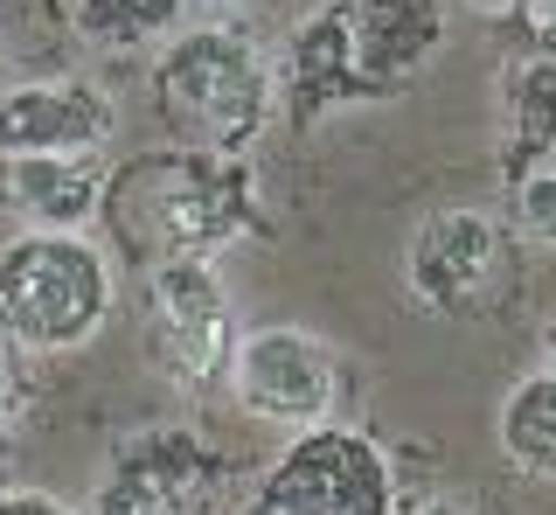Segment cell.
I'll return each instance as SVG.
<instances>
[{"mask_svg":"<svg viewBox=\"0 0 556 515\" xmlns=\"http://www.w3.org/2000/svg\"><path fill=\"white\" fill-rule=\"evenodd\" d=\"M445 49V0H327L286 42L278 91L300 126L390 98Z\"/></svg>","mask_w":556,"mask_h":515,"instance_id":"6da1fadb","label":"cell"},{"mask_svg":"<svg viewBox=\"0 0 556 515\" xmlns=\"http://www.w3.org/2000/svg\"><path fill=\"white\" fill-rule=\"evenodd\" d=\"M98 216H112L126 244H147L153 265L161 258H208L257 230V181L251 161L174 147L118 167Z\"/></svg>","mask_w":556,"mask_h":515,"instance_id":"7a4b0ae2","label":"cell"},{"mask_svg":"<svg viewBox=\"0 0 556 515\" xmlns=\"http://www.w3.org/2000/svg\"><path fill=\"white\" fill-rule=\"evenodd\" d=\"M118 265L84 230H22L0 244V341L70 355L112 321Z\"/></svg>","mask_w":556,"mask_h":515,"instance_id":"3957f363","label":"cell"},{"mask_svg":"<svg viewBox=\"0 0 556 515\" xmlns=\"http://www.w3.org/2000/svg\"><path fill=\"white\" fill-rule=\"evenodd\" d=\"M153 98L181 126V147L202 153H243L271 126V63L237 28H174L153 63Z\"/></svg>","mask_w":556,"mask_h":515,"instance_id":"277c9868","label":"cell"},{"mask_svg":"<svg viewBox=\"0 0 556 515\" xmlns=\"http://www.w3.org/2000/svg\"><path fill=\"white\" fill-rule=\"evenodd\" d=\"M251 515H396L390 453L355 425H306L257 480Z\"/></svg>","mask_w":556,"mask_h":515,"instance_id":"5b68a950","label":"cell"},{"mask_svg":"<svg viewBox=\"0 0 556 515\" xmlns=\"http://www.w3.org/2000/svg\"><path fill=\"white\" fill-rule=\"evenodd\" d=\"M147 335L153 363L181 390H223L237 355V314L208 258H161L147 272Z\"/></svg>","mask_w":556,"mask_h":515,"instance_id":"8992f818","label":"cell"},{"mask_svg":"<svg viewBox=\"0 0 556 515\" xmlns=\"http://www.w3.org/2000/svg\"><path fill=\"white\" fill-rule=\"evenodd\" d=\"M404 286L425 314L473 321L508 286V237L486 210H431L404 244Z\"/></svg>","mask_w":556,"mask_h":515,"instance_id":"52a82bcc","label":"cell"},{"mask_svg":"<svg viewBox=\"0 0 556 515\" xmlns=\"http://www.w3.org/2000/svg\"><path fill=\"white\" fill-rule=\"evenodd\" d=\"M230 398L237 411L265 425H327L341 404V355L327 349L313 328H257V335H237V355H230Z\"/></svg>","mask_w":556,"mask_h":515,"instance_id":"ba28073f","label":"cell"},{"mask_svg":"<svg viewBox=\"0 0 556 515\" xmlns=\"http://www.w3.org/2000/svg\"><path fill=\"white\" fill-rule=\"evenodd\" d=\"M216 502H223V460L188 425H161V432H139L112 460L91 515H216Z\"/></svg>","mask_w":556,"mask_h":515,"instance_id":"9c48e42d","label":"cell"},{"mask_svg":"<svg viewBox=\"0 0 556 515\" xmlns=\"http://www.w3.org/2000/svg\"><path fill=\"white\" fill-rule=\"evenodd\" d=\"M112 133H118V98L91 77H35L0 91V161L104 153Z\"/></svg>","mask_w":556,"mask_h":515,"instance_id":"30bf717a","label":"cell"},{"mask_svg":"<svg viewBox=\"0 0 556 515\" xmlns=\"http://www.w3.org/2000/svg\"><path fill=\"white\" fill-rule=\"evenodd\" d=\"M112 161L104 153H35L8 161V202L28 216V230H84L104 210Z\"/></svg>","mask_w":556,"mask_h":515,"instance_id":"8fae6325","label":"cell"},{"mask_svg":"<svg viewBox=\"0 0 556 515\" xmlns=\"http://www.w3.org/2000/svg\"><path fill=\"white\" fill-rule=\"evenodd\" d=\"M556 167V49H529L501 77V175L529 181Z\"/></svg>","mask_w":556,"mask_h":515,"instance_id":"7c38bea8","label":"cell"},{"mask_svg":"<svg viewBox=\"0 0 556 515\" xmlns=\"http://www.w3.org/2000/svg\"><path fill=\"white\" fill-rule=\"evenodd\" d=\"M494 439L508 467L529 480H556V369H529L494 411Z\"/></svg>","mask_w":556,"mask_h":515,"instance_id":"4fadbf2b","label":"cell"},{"mask_svg":"<svg viewBox=\"0 0 556 515\" xmlns=\"http://www.w3.org/2000/svg\"><path fill=\"white\" fill-rule=\"evenodd\" d=\"M77 36L91 49H139V42H167L181 22V0H77L70 8Z\"/></svg>","mask_w":556,"mask_h":515,"instance_id":"5bb4252c","label":"cell"},{"mask_svg":"<svg viewBox=\"0 0 556 515\" xmlns=\"http://www.w3.org/2000/svg\"><path fill=\"white\" fill-rule=\"evenodd\" d=\"M515 223H521V237H529V244L556 251V167L515 181Z\"/></svg>","mask_w":556,"mask_h":515,"instance_id":"9a60e30c","label":"cell"},{"mask_svg":"<svg viewBox=\"0 0 556 515\" xmlns=\"http://www.w3.org/2000/svg\"><path fill=\"white\" fill-rule=\"evenodd\" d=\"M0 515H77V508L56 502V494H42V488H8L0 494Z\"/></svg>","mask_w":556,"mask_h":515,"instance_id":"2e32d148","label":"cell"},{"mask_svg":"<svg viewBox=\"0 0 556 515\" xmlns=\"http://www.w3.org/2000/svg\"><path fill=\"white\" fill-rule=\"evenodd\" d=\"M14 404H22V376H14L8 341H0V425H14Z\"/></svg>","mask_w":556,"mask_h":515,"instance_id":"e0dca14e","label":"cell"},{"mask_svg":"<svg viewBox=\"0 0 556 515\" xmlns=\"http://www.w3.org/2000/svg\"><path fill=\"white\" fill-rule=\"evenodd\" d=\"M521 14H529L535 42H543V49H556V0H529V8H521Z\"/></svg>","mask_w":556,"mask_h":515,"instance_id":"ac0fdd59","label":"cell"},{"mask_svg":"<svg viewBox=\"0 0 556 515\" xmlns=\"http://www.w3.org/2000/svg\"><path fill=\"white\" fill-rule=\"evenodd\" d=\"M8 474H14V425H0V494H8Z\"/></svg>","mask_w":556,"mask_h":515,"instance_id":"d6986e66","label":"cell"},{"mask_svg":"<svg viewBox=\"0 0 556 515\" xmlns=\"http://www.w3.org/2000/svg\"><path fill=\"white\" fill-rule=\"evenodd\" d=\"M466 8H480V14H521L529 0H466Z\"/></svg>","mask_w":556,"mask_h":515,"instance_id":"ffe728a7","label":"cell"},{"mask_svg":"<svg viewBox=\"0 0 556 515\" xmlns=\"http://www.w3.org/2000/svg\"><path fill=\"white\" fill-rule=\"evenodd\" d=\"M543 355H549V363H543V369H556V314L543 321Z\"/></svg>","mask_w":556,"mask_h":515,"instance_id":"44dd1931","label":"cell"},{"mask_svg":"<svg viewBox=\"0 0 556 515\" xmlns=\"http://www.w3.org/2000/svg\"><path fill=\"white\" fill-rule=\"evenodd\" d=\"M425 515H473V508H466V502H431Z\"/></svg>","mask_w":556,"mask_h":515,"instance_id":"7402d4cb","label":"cell"},{"mask_svg":"<svg viewBox=\"0 0 556 515\" xmlns=\"http://www.w3.org/2000/svg\"><path fill=\"white\" fill-rule=\"evenodd\" d=\"M14 84V63H8V42H0V91H8Z\"/></svg>","mask_w":556,"mask_h":515,"instance_id":"603a6c76","label":"cell"},{"mask_svg":"<svg viewBox=\"0 0 556 515\" xmlns=\"http://www.w3.org/2000/svg\"><path fill=\"white\" fill-rule=\"evenodd\" d=\"M208 8H243V0H208Z\"/></svg>","mask_w":556,"mask_h":515,"instance_id":"cb8c5ba5","label":"cell"},{"mask_svg":"<svg viewBox=\"0 0 556 515\" xmlns=\"http://www.w3.org/2000/svg\"><path fill=\"white\" fill-rule=\"evenodd\" d=\"M243 515H251V508H243Z\"/></svg>","mask_w":556,"mask_h":515,"instance_id":"d4e9b609","label":"cell"}]
</instances>
